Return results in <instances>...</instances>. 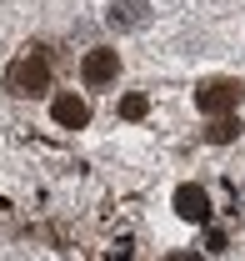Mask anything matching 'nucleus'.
<instances>
[{"mask_svg": "<svg viewBox=\"0 0 245 261\" xmlns=\"http://www.w3.org/2000/svg\"><path fill=\"white\" fill-rule=\"evenodd\" d=\"M50 86V65L40 61V56H20V61H10V70H5V91L10 96H40Z\"/></svg>", "mask_w": 245, "mask_h": 261, "instance_id": "1", "label": "nucleus"}, {"mask_svg": "<svg viewBox=\"0 0 245 261\" xmlns=\"http://www.w3.org/2000/svg\"><path fill=\"white\" fill-rule=\"evenodd\" d=\"M195 106L205 111V116H230L235 106H240V81H230V75H215V81H205L200 91H195Z\"/></svg>", "mask_w": 245, "mask_h": 261, "instance_id": "2", "label": "nucleus"}, {"mask_svg": "<svg viewBox=\"0 0 245 261\" xmlns=\"http://www.w3.org/2000/svg\"><path fill=\"white\" fill-rule=\"evenodd\" d=\"M80 75H85L90 91H100V86H110V81L120 75V56H115V50H90V56L80 61Z\"/></svg>", "mask_w": 245, "mask_h": 261, "instance_id": "3", "label": "nucleus"}, {"mask_svg": "<svg viewBox=\"0 0 245 261\" xmlns=\"http://www.w3.org/2000/svg\"><path fill=\"white\" fill-rule=\"evenodd\" d=\"M105 20H110L115 31H140V25H150V5H145V0H115V5L105 10Z\"/></svg>", "mask_w": 245, "mask_h": 261, "instance_id": "4", "label": "nucleus"}, {"mask_svg": "<svg viewBox=\"0 0 245 261\" xmlns=\"http://www.w3.org/2000/svg\"><path fill=\"white\" fill-rule=\"evenodd\" d=\"M50 116H55V126L80 130L85 121H90V106H85L80 96H55V100H50Z\"/></svg>", "mask_w": 245, "mask_h": 261, "instance_id": "5", "label": "nucleus"}, {"mask_svg": "<svg viewBox=\"0 0 245 261\" xmlns=\"http://www.w3.org/2000/svg\"><path fill=\"white\" fill-rule=\"evenodd\" d=\"M175 211H180L185 221H205V216H210V201H205L200 186H180V191H175Z\"/></svg>", "mask_w": 245, "mask_h": 261, "instance_id": "6", "label": "nucleus"}, {"mask_svg": "<svg viewBox=\"0 0 245 261\" xmlns=\"http://www.w3.org/2000/svg\"><path fill=\"white\" fill-rule=\"evenodd\" d=\"M205 136H210L215 146H225V141H235V136H240V121H235V116H215Z\"/></svg>", "mask_w": 245, "mask_h": 261, "instance_id": "7", "label": "nucleus"}, {"mask_svg": "<svg viewBox=\"0 0 245 261\" xmlns=\"http://www.w3.org/2000/svg\"><path fill=\"white\" fill-rule=\"evenodd\" d=\"M145 111H150V100H145V96H125L120 100V116H125V121H140Z\"/></svg>", "mask_w": 245, "mask_h": 261, "instance_id": "8", "label": "nucleus"}, {"mask_svg": "<svg viewBox=\"0 0 245 261\" xmlns=\"http://www.w3.org/2000/svg\"><path fill=\"white\" fill-rule=\"evenodd\" d=\"M170 261H190V256H170Z\"/></svg>", "mask_w": 245, "mask_h": 261, "instance_id": "9", "label": "nucleus"}]
</instances>
